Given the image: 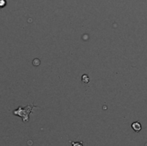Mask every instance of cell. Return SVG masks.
<instances>
[{
    "mask_svg": "<svg viewBox=\"0 0 147 146\" xmlns=\"http://www.w3.org/2000/svg\"><path fill=\"white\" fill-rule=\"evenodd\" d=\"M35 107H36V106H34V105H33V104H30V105H28V106H27V107H25V108H17L16 110H15V111L13 112V114H16V115L21 116V117L22 118V120H23L24 122H27V121H28L29 114L32 112V109H33L34 108H35Z\"/></svg>",
    "mask_w": 147,
    "mask_h": 146,
    "instance_id": "1",
    "label": "cell"
},
{
    "mask_svg": "<svg viewBox=\"0 0 147 146\" xmlns=\"http://www.w3.org/2000/svg\"><path fill=\"white\" fill-rule=\"evenodd\" d=\"M132 128L134 129V132L139 133V132L141 130L142 126H141V124H140L139 121H136V122H134V123H133V124H132Z\"/></svg>",
    "mask_w": 147,
    "mask_h": 146,
    "instance_id": "2",
    "label": "cell"
},
{
    "mask_svg": "<svg viewBox=\"0 0 147 146\" xmlns=\"http://www.w3.org/2000/svg\"><path fill=\"white\" fill-rule=\"evenodd\" d=\"M83 81H84V83H88V82L90 81L89 77H88L87 75H84V76H83Z\"/></svg>",
    "mask_w": 147,
    "mask_h": 146,
    "instance_id": "3",
    "label": "cell"
}]
</instances>
